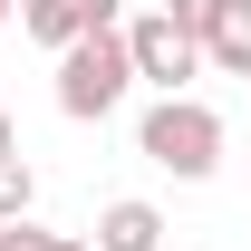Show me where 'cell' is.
I'll use <instances>...</instances> for the list:
<instances>
[{"mask_svg": "<svg viewBox=\"0 0 251 251\" xmlns=\"http://www.w3.org/2000/svg\"><path fill=\"white\" fill-rule=\"evenodd\" d=\"M135 155L164 164L174 184H203V174L222 164V116H213L193 87H184V97H155V106L135 116Z\"/></svg>", "mask_w": 251, "mask_h": 251, "instance_id": "6da1fadb", "label": "cell"}, {"mask_svg": "<svg viewBox=\"0 0 251 251\" xmlns=\"http://www.w3.org/2000/svg\"><path fill=\"white\" fill-rule=\"evenodd\" d=\"M126 87H135V49H126V29H87L77 49H58V116L106 126V116L126 106Z\"/></svg>", "mask_w": 251, "mask_h": 251, "instance_id": "7a4b0ae2", "label": "cell"}, {"mask_svg": "<svg viewBox=\"0 0 251 251\" xmlns=\"http://www.w3.org/2000/svg\"><path fill=\"white\" fill-rule=\"evenodd\" d=\"M126 49H135V77H145L155 97H184L193 77H203V39H193L164 0H145V10L126 20Z\"/></svg>", "mask_w": 251, "mask_h": 251, "instance_id": "3957f363", "label": "cell"}, {"mask_svg": "<svg viewBox=\"0 0 251 251\" xmlns=\"http://www.w3.org/2000/svg\"><path fill=\"white\" fill-rule=\"evenodd\" d=\"M20 29L39 49H77L87 29H126V0H20Z\"/></svg>", "mask_w": 251, "mask_h": 251, "instance_id": "277c9868", "label": "cell"}, {"mask_svg": "<svg viewBox=\"0 0 251 251\" xmlns=\"http://www.w3.org/2000/svg\"><path fill=\"white\" fill-rule=\"evenodd\" d=\"M87 242H97V251H164V213L145 203V193H116V203L97 213Z\"/></svg>", "mask_w": 251, "mask_h": 251, "instance_id": "5b68a950", "label": "cell"}, {"mask_svg": "<svg viewBox=\"0 0 251 251\" xmlns=\"http://www.w3.org/2000/svg\"><path fill=\"white\" fill-rule=\"evenodd\" d=\"M203 68H222V77H251V0H222V20L203 29Z\"/></svg>", "mask_w": 251, "mask_h": 251, "instance_id": "8992f818", "label": "cell"}, {"mask_svg": "<svg viewBox=\"0 0 251 251\" xmlns=\"http://www.w3.org/2000/svg\"><path fill=\"white\" fill-rule=\"evenodd\" d=\"M39 203V174H29V155H0V222H20Z\"/></svg>", "mask_w": 251, "mask_h": 251, "instance_id": "52a82bcc", "label": "cell"}, {"mask_svg": "<svg viewBox=\"0 0 251 251\" xmlns=\"http://www.w3.org/2000/svg\"><path fill=\"white\" fill-rule=\"evenodd\" d=\"M49 242H58V232H39L29 213H20V222H0V251H49Z\"/></svg>", "mask_w": 251, "mask_h": 251, "instance_id": "ba28073f", "label": "cell"}, {"mask_svg": "<svg viewBox=\"0 0 251 251\" xmlns=\"http://www.w3.org/2000/svg\"><path fill=\"white\" fill-rule=\"evenodd\" d=\"M164 10H174V20H184L193 39H203V29H213V20H222V0H164Z\"/></svg>", "mask_w": 251, "mask_h": 251, "instance_id": "9c48e42d", "label": "cell"}, {"mask_svg": "<svg viewBox=\"0 0 251 251\" xmlns=\"http://www.w3.org/2000/svg\"><path fill=\"white\" fill-rule=\"evenodd\" d=\"M0 155H20V126H10V106H0Z\"/></svg>", "mask_w": 251, "mask_h": 251, "instance_id": "30bf717a", "label": "cell"}, {"mask_svg": "<svg viewBox=\"0 0 251 251\" xmlns=\"http://www.w3.org/2000/svg\"><path fill=\"white\" fill-rule=\"evenodd\" d=\"M49 251H97V242H77V232H58V242H49Z\"/></svg>", "mask_w": 251, "mask_h": 251, "instance_id": "8fae6325", "label": "cell"}, {"mask_svg": "<svg viewBox=\"0 0 251 251\" xmlns=\"http://www.w3.org/2000/svg\"><path fill=\"white\" fill-rule=\"evenodd\" d=\"M0 20H20V0H0Z\"/></svg>", "mask_w": 251, "mask_h": 251, "instance_id": "7c38bea8", "label": "cell"}]
</instances>
